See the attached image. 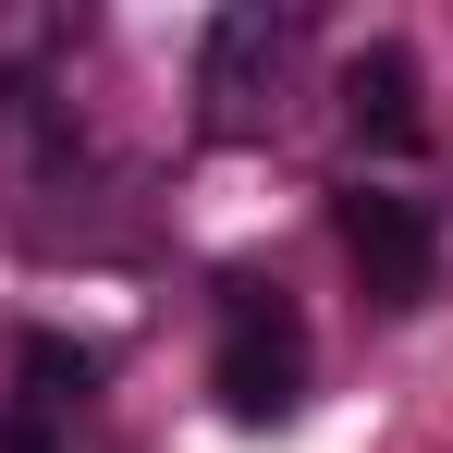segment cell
Instances as JSON below:
<instances>
[{
    "label": "cell",
    "instance_id": "1",
    "mask_svg": "<svg viewBox=\"0 0 453 453\" xmlns=\"http://www.w3.org/2000/svg\"><path fill=\"white\" fill-rule=\"evenodd\" d=\"M221 404L245 417V429H270V417H295L306 404V319L282 295H257V282H233V306H221Z\"/></svg>",
    "mask_w": 453,
    "mask_h": 453
},
{
    "label": "cell",
    "instance_id": "2",
    "mask_svg": "<svg viewBox=\"0 0 453 453\" xmlns=\"http://www.w3.org/2000/svg\"><path fill=\"white\" fill-rule=\"evenodd\" d=\"M343 257L368 270L380 306H417L429 282H441V233H429V209H417V196H380V184L343 196Z\"/></svg>",
    "mask_w": 453,
    "mask_h": 453
},
{
    "label": "cell",
    "instance_id": "3",
    "mask_svg": "<svg viewBox=\"0 0 453 453\" xmlns=\"http://www.w3.org/2000/svg\"><path fill=\"white\" fill-rule=\"evenodd\" d=\"M343 111H356L368 148H417V62L404 50H356L343 62Z\"/></svg>",
    "mask_w": 453,
    "mask_h": 453
},
{
    "label": "cell",
    "instance_id": "4",
    "mask_svg": "<svg viewBox=\"0 0 453 453\" xmlns=\"http://www.w3.org/2000/svg\"><path fill=\"white\" fill-rule=\"evenodd\" d=\"M12 368L37 380V404H74V392H98V356H86V343H62V331H25V343H12Z\"/></svg>",
    "mask_w": 453,
    "mask_h": 453
},
{
    "label": "cell",
    "instance_id": "5",
    "mask_svg": "<svg viewBox=\"0 0 453 453\" xmlns=\"http://www.w3.org/2000/svg\"><path fill=\"white\" fill-rule=\"evenodd\" d=\"M0 453H62V429H50L37 404H12V417H0Z\"/></svg>",
    "mask_w": 453,
    "mask_h": 453
}]
</instances>
